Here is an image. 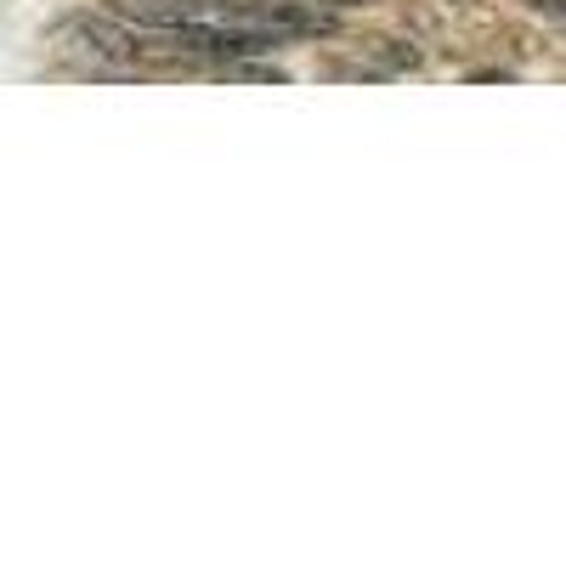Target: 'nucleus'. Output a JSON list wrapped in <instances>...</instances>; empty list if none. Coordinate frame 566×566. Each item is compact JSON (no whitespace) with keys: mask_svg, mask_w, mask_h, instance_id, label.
<instances>
[{"mask_svg":"<svg viewBox=\"0 0 566 566\" xmlns=\"http://www.w3.org/2000/svg\"><path fill=\"white\" fill-rule=\"evenodd\" d=\"M52 45L63 57H80L85 69H130L148 57V40H136L130 29H119L114 18H97V12H69L52 29Z\"/></svg>","mask_w":566,"mask_h":566,"instance_id":"f257e3e1","label":"nucleus"},{"mask_svg":"<svg viewBox=\"0 0 566 566\" xmlns=\"http://www.w3.org/2000/svg\"><path fill=\"white\" fill-rule=\"evenodd\" d=\"M227 23L266 29L272 40H283V34H328V29H335L323 12L295 7V0H261V7H232V12H227Z\"/></svg>","mask_w":566,"mask_h":566,"instance_id":"f03ea898","label":"nucleus"},{"mask_svg":"<svg viewBox=\"0 0 566 566\" xmlns=\"http://www.w3.org/2000/svg\"><path fill=\"white\" fill-rule=\"evenodd\" d=\"M114 12L148 23V29H176L181 18H193L199 7H187V0H114Z\"/></svg>","mask_w":566,"mask_h":566,"instance_id":"7ed1b4c3","label":"nucleus"},{"mask_svg":"<svg viewBox=\"0 0 566 566\" xmlns=\"http://www.w3.org/2000/svg\"><path fill=\"white\" fill-rule=\"evenodd\" d=\"M363 57L391 69V74H402V69H419V45L413 40H391V34H374V40H363Z\"/></svg>","mask_w":566,"mask_h":566,"instance_id":"20e7f679","label":"nucleus"},{"mask_svg":"<svg viewBox=\"0 0 566 566\" xmlns=\"http://www.w3.org/2000/svg\"><path fill=\"white\" fill-rule=\"evenodd\" d=\"M538 18H566V0H527Z\"/></svg>","mask_w":566,"mask_h":566,"instance_id":"39448f33","label":"nucleus"},{"mask_svg":"<svg viewBox=\"0 0 566 566\" xmlns=\"http://www.w3.org/2000/svg\"><path fill=\"white\" fill-rule=\"evenodd\" d=\"M323 7H374V0H323Z\"/></svg>","mask_w":566,"mask_h":566,"instance_id":"423d86ee","label":"nucleus"},{"mask_svg":"<svg viewBox=\"0 0 566 566\" xmlns=\"http://www.w3.org/2000/svg\"><path fill=\"white\" fill-rule=\"evenodd\" d=\"M187 7H205V0H187Z\"/></svg>","mask_w":566,"mask_h":566,"instance_id":"0eeeda50","label":"nucleus"}]
</instances>
